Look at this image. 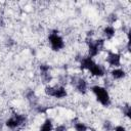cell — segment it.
I'll return each instance as SVG.
<instances>
[{
  "label": "cell",
  "instance_id": "22",
  "mask_svg": "<svg viewBox=\"0 0 131 131\" xmlns=\"http://www.w3.org/2000/svg\"><path fill=\"white\" fill-rule=\"evenodd\" d=\"M90 131H97V130H95V129H91Z\"/></svg>",
  "mask_w": 131,
  "mask_h": 131
},
{
  "label": "cell",
  "instance_id": "13",
  "mask_svg": "<svg viewBox=\"0 0 131 131\" xmlns=\"http://www.w3.org/2000/svg\"><path fill=\"white\" fill-rule=\"evenodd\" d=\"M26 98L28 99V101L33 104V105H36V102H37V96H36V93L34 90L32 89H29L27 92H26Z\"/></svg>",
  "mask_w": 131,
  "mask_h": 131
},
{
  "label": "cell",
  "instance_id": "19",
  "mask_svg": "<svg viewBox=\"0 0 131 131\" xmlns=\"http://www.w3.org/2000/svg\"><path fill=\"white\" fill-rule=\"evenodd\" d=\"M107 20H108L110 25L113 26V24H115V23L118 20V16H117V14H116V13H111V14L108 15V17H107Z\"/></svg>",
  "mask_w": 131,
  "mask_h": 131
},
{
  "label": "cell",
  "instance_id": "9",
  "mask_svg": "<svg viewBox=\"0 0 131 131\" xmlns=\"http://www.w3.org/2000/svg\"><path fill=\"white\" fill-rule=\"evenodd\" d=\"M88 72L90 73L91 76H93V77H97V78L104 77V75L106 74V73H105V69H104V67L101 66V64H99V63H97V62H95V64H94Z\"/></svg>",
  "mask_w": 131,
  "mask_h": 131
},
{
  "label": "cell",
  "instance_id": "10",
  "mask_svg": "<svg viewBox=\"0 0 131 131\" xmlns=\"http://www.w3.org/2000/svg\"><path fill=\"white\" fill-rule=\"evenodd\" d=\"M111 77L114 80H122L127 76V73L125 70L121 69V68H114L111 71Z\"/></svg>",
  "mask_w": 131,
  "mask_h": 131
},
{
  "label": "cell",
  "instance_id": "12",
  "mask_svg": "<svg viewBox=\"0 0 131 131\" xmlns=\"http://www.w3.org/2000/svg\"><path fill=\"white\" fill-rule=\"evenodd\" d=\"M53 130V122L50 118H47L44 120L42 125L40 126L39 131H52Z\"/></svg>",
  "mask_w": 131,
  "mask_h": 131
},
{
  "label": "cell",
  "instance_id": "2",
  "mask_svg": "<svg viewBox=\"0 0 131 131\" xmlns=\"http://www.w3.org/2000/svg\"><path fill=\"white\" fill-rule=\"evenodd\" d=\"M86 43L88 46V56L90 57H96L104 48V43L105 40L103 38H98V39H92V38H87Z\"/></svg>",
  "mask_w": 131,
  "mask_h": 131
},
{
  "label": "cell",
  "instance_id": "4",
  "mask_svg": "<svg viewBox=\"0 0 131 131\" xmlns=\"http://www.w3.org/2000/svg\"><path fill=\"white\" fill-rule=\"evenodd\" d=\"M44 92L47 96L54 97L57 99H62L68 96V91L63 85H57V86L46 85L44 88Z\"/></svg>",
  "mask_w": 131,
  "mask_h": 131
},
{
  "label": "cell",
  "instance_id": "11",
  "mask_svg": "<svg viewBox=\"0 0 131 131\" xmlns=\"http://www.w3.org/2000/svg\"><path fill=\"white\" fill-rule=\"evenodd\" d=\"M102 35H103V39L105 40V39H107V40H111V39H113L114 37H115V35H116V28L114 27V26H112V25H107V26H105L104 28H103V30H102Z\"/></svg>",
  "mask_w": 131,
  "mask_h": 131
},
{
  "label": "cell",
  "instance_id": "1",
  "mask_svg": "<svg viewBox=\"0 0 131 131\" xmlns=\"http://www.w3.org/2000/svg\"><path fill=\"white\" fill-rule=\"evenodd\" d=\"M91 91L94 94L96 100L104 107H107L111 105L112 103V99H111V95L107 91V89L103 86L100 85H93L91 87Z\"/></svg>",
  "mask_w": 131,
  "mask_h": 131
},
{
  "label": "cell",
  "instance_id": "15",
  "mask_svg": "<svg viewBox=\"0 0 131 131\" xmlns=\"http://www.w3.org/2000/svg\"><path fill=\"white\" fill-rule=\"evenodd\" d=\"M102 129L104 131H113V129H114L113 122L110 121V120H104L103 123H102Z\"/></svg>",
  "mask_w": 131,
  "mask_h": 131
},
{
  "label": "cell",
  "instance_id": "21",
  "mask_svg": "<svg viewBox=\"0 0 131 131\" xmlns=\"http://www.w3.org/2000/svg\"><path fill=\"white\" fill-rule=\"evenodd\" d=\"M55 131H68V128L66 125L61 124V125H58L56 128H55Z\"/></svg>",
  "mask_w": 131,
  "mask_h": 131
},
{
  "label": "cell",
  "instance_id": "7",
  "mask_svg": "<svg viewBox=\"0 0 131 131\" xmlns=\"http://www.w3.org/2000/svg\"><path fill=\"white\" fill-rule=\"evenodd\" d=\"M121 58H122V56H121L120 53L108 51L107 55H106V58H105V61L113 69L114 68H120V66H121Z\"/></svg>",
  "mask_w": 131,
  "mask_h": 131
},
{
  "label": "cell",
  "instance_id": "3",
  "mask_svg": "<svg viewBox=\"0 0 131 131\" xmlns=\"http://www.w3.org/2000/svg\"><path fill=\"white\" fill-rule=\"evenodd\" d=\"M48 42L53 51H60L64 48V40L57 30H51L48 34Z\"/></svg>",
  "mask_w": 131,
  "mask_h": 131
},
{
  "label": "cell",
  "instance_id": "14",
  "mask_svg": "<svg viewBox=\"0 0 131 131\" xmlns=\"http://www.w3.org/2000/svg\"><path fill=\"white\" fill-rule=\"evenodd\" d=\"M74 129L75 131H88V126L85 123L78 121L74 123Z\"/></svg>",
  "mask_w": 131,
  "mask_h": 131
},
{
  "label": "cell",
  "instance_id": "18",
  "mask_svg": "<svg viewBox=\"0 0 131 131\" xmlns=\"http://www.w3.org/2000/svg\"><path fill=\"white\" fill-rule=\"evenodd\" d=\"M39 70H40V74L48 73V72H50V66L47 63H41L39 66Z\"/></svg>",
  "mask_w": 131,
  "mask_h": 131
},
{
  "label": "cell",
  "instance_id": "20",
  "mask_svg": "<svg viewBox=\"0 0 131 131\" xmlns=\"http://www.w3.org/2000/svg\"><path fill=\"white\" fill-rule=\"evenodd\" d=\"M113 131H127V129L123 125H117V126H114Z\"/></svg>",
  "mask_w": 131,
  "mask_h": 131
},
{
  "label": "cell",
  "instance_id": "8",
  "mask_svg": "<svg viewBox=\"0 0 131 131\" xmlns=\"http://www.w3.org/2000/svg\"><path fill=\"white\" fill-rule=\"evenodd\" d=\"M77 60L79 61V64H80V69L81 70H85V71H89L94 64H95V61L92 57L90 56H81L80 58H77Z\"/></svg>",
  "mask_w": 131,
  "mask_h": 131
},
{
  "label": "cell",
  "instance_id": "16",
  "mask_svg": "<svg viewBox=\"0 0 131 131\" xmlns=\"http://www.w3.org/2000/svg\"><path fill=\"white\" fill-rule=\"evenodd\" d=\"M40 76H41V79H42L43 83H45V84L50 83V82H51V80H52V75H51V73H50V72L40 74Z\"/></svg>",
  "mask_w": 131,
  "mask_h": 131
},
{
  "label": "cell",
  "instance_id": "5",
  "mask_svg": "<svg viewBox=\"0 0 131 131\" xmlns=\"http://www.w3.org/2000/svg\"><path fill=\"white\" fill-rule=\"evenodd\" d=\"M27 116L23 114H13L5 121V126L10 130H15L27 123Z\"/></svg>",
  "mask_w": 131,
  "mask_h": 131
},
{
  "label": "cell",
  "instance_id": "6",
  "mask_svg": "<svg viewBox=\"0 0 131 131\" xmlns=\"http://www.w3.org/2000/svg\"><path fill=\"white\" fill-rule=\"evenodd\" d=\"M72 84L74 85L75 89L77 90V92H79L80 94H86L88 91V82L82 78V77H74L72 79Z\"/></svg>",
  "mask_w": 131,
  "mask_h": 131
},
{
  "label": "cell",
  "instance_id": "17",
  "mask_svg": "<svg viewBox=\"0 0 131 131\" xmlns=\"http://www.w3.org/2000/svg\"><path fill=\"white\" fill-rule=\"evenodd\" d=\"M122 112H123V115L126 117V118H130V115H131V108H130V105L129 104H125L122 108Z\"/></svg>",
  "mask_w": 131,
  "mask_h": 131
}]
</instances>
